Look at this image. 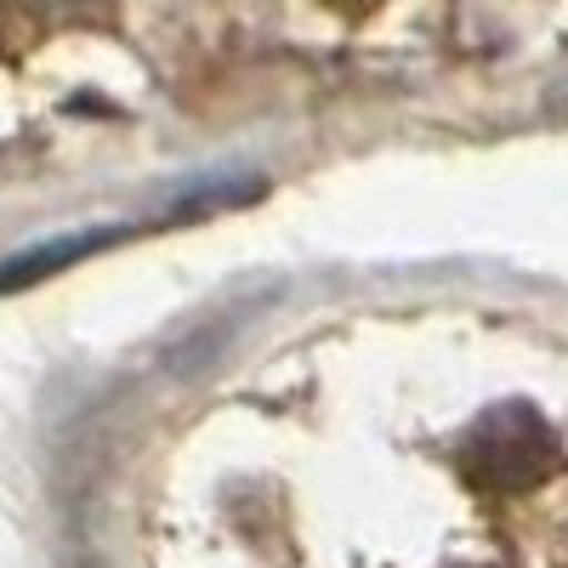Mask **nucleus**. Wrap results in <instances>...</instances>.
<instances>
[{
	"instance_id": "obj_1",
	"label": "nucleus",
	"mask_w": 568,
	"mask_h": 568,
	"mask_svg": "<svg viewBox=\"0 0 568 568\" xmlns=\"http://www.w3.org/2000/svg\"><path fill=\"white\" fill-rule=\"evenodd\" d=\"M455 466L484 495H524L562 466V444L529 404H500L460 438Z\"/></svg>"
},
{
	"instance_id": "obj_2",
	"label": "nucleus",
	"mask_w": 568,
	"mask_h": 568,
	"mask_svg": "<svg viewBox=\"0 0 568 568\" xmlns=\"http://www.w3.org/2000/svg\"><path fill=\"white\" fill-rule=\"evenodd\" d=\"M45 12H63V18H91V12H109L114 0H34Z\"/></svg>"
},
{
	"instance_id": "obj_3",
	"label": "nucleus",
	"mask_w": 568,
	"mask_h": 568,
	"mask_svg": "<svg viewBox=\"0 0 568 568\" xmlns=\"http://www.w3.org/2000/svg\"><path fill=\"white\" fill-rule=\"evenodd\" d=\"M329 7H336V12H369L375 0H329Z\"/></svg>"
}]
</instances>
